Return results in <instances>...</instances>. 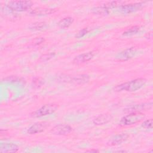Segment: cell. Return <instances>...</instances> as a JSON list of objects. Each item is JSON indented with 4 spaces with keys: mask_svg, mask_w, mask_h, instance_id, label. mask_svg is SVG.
<instances>
[{
    "mask_svg": "<svg viewBox=\"0 0 153 153\" xmlns=\"http://www.w3.org/2000/svg\"><path fill=\"white\" fill-rule=\"evenodd\" d=\"M146 80L143 78H137L120 85L114 87L115 91H135L143 87L146 84Z\"/></svg>",
    "mask_w": 153,
    "mask_h": 153,
    "instance_id": "6da1fadb",
    "label": "cell"
},
{
    "mask_svg": "<svg viewBox=\"0 0 153 153\" xmlns=\"http://www.w3.org/2000/svg\"><path fill=\"white\" fill-rule=\"evenodd\" d=\"M145 117V114L142 112H131L123 117L121 119L119 124L121 126H131L142 121Z\"/></svg>",
    "mask_w": 153,
    "mask_h": 153,
    "instance_id": "7a4b0ae2",
    "label": "cell"
},
{
    "mask_svg": "<svg viewBox=\"0 0 153 153\" xmlns=\"http://www.w3.org/2000/svg\"><path fill=\"white\" fill-rule=\"evenodd\" d=\"M32 5L30 1H12L7 4V7L14 11H25L30 9Z\"/></svg>",
    "mask_w": 153,
    "mask_h": 153,
    "instance_id": "3957f363",
    "label": "cell"
},
{
    "mask_svg": "<svg viewBox=\"0 0 153 153\" xmlns=\"http://www.w3.org/2000/svg\"><path fill=\"white\" fill-rule=\"evenodd\" d=\"M57 109V105L54 103L47 104L41 106L39 109L31 114L33 117H41L54 112Z\"/></svg>",
    "mask_w": 153,
    "mask_h": 153,
    "instance_id": "277c9868",
    "label": "cell"
},
{
    "mask_svg": "<svg viewBox=\"0 0 153 153\" xmlns=\"http://www.w3.org/2000/svg\"><path fill=\"white\" fill-rule=\"evenodd\" d=\"M137 52V49L135 47H130L118 53L115 59L119 61H126L134 57Z\"/></svg>",
    "mask_w": 153,
    "mask_h": 153,
    "instance_id": "5b68a950",
    "label": "cell"
},
{
    "mask_svg": "<svg viewBox=\"0 0 153 153\" xmlns=\"http://www.w3.org/2000/svg\"><path fill=\"white\" fill-rule=\"evenodd\" d=\"M72 130V127L65 124H59L52 128L50 132L56 135H67Z\"/></svg>",
    "mask_w": 153,
    "mask_h": 153,
    "instance_id": "8992f818",
    "label": "cell"
},
{
    "mask_svg": "<svg viewBox=\"0 0 153 153\" xmlns=\"http://www.w3.org/2000/svg\"><path fill=\"white\" fill-rule=\"evenodd\" d=\"M142 7V3H134L122 5L118 7L119 11L123 14H129L139 10Z\"/></svg>",
    "mask_w": 153,
    "mask_h": 153,
    "instance_id": "52a82bcc",
    "label": "cell"
},
{
    "mask_svg": "<svg viewBox=\"0 0 153 153\" xmlns=\"http://www.w3.org/2000/svg\"><path fill=\"white\" fill-rule=\"evenodd\" d=\"M152 107V102H148L141 104L132 105L125 110L127 112H141L143 111H147L151 109Z\"/></svg>",
    "mask_w": 153,
    "mask_h": 153,
    "instance_id": "ba28073f",
    "label": "cell"
},
{
    "mask_svg": "<svg viewBox=\"0 0 153 153\" xmlns=\"http://www.w3.org/2000/svg\"><path fill=\"white\" fill-rule=\"evenodd\" d=\"M49 124L47 122H38L32 125L27 130V133L30 134H36L41 133L44 131L47 127H48Z\"/></svg>",
    "mask_w": 153,
    "mask_h": 153,
    "instance_id": "9c48e42d",
    "label": "cell"
},
{
    "mask_svg": "<svg viewBox=\"0 0 153 153\" xmlns=\"http://www.w3.org/2000/svg\"><path fill=\"white\" fill-rule=\"evenodd\" d=\"M18 150V146L13 143H1L0 145V152L1 153H14Z\"/></svg>",
    "mask_w": 153,
    "mask_h": 153,
    "instance_id": "30bf717a",
    "label": "cell"
},
{
    "mask_svg": "<svg viewBox=\"0 0 153 153\" xmlns=\"http://www.w3.org/2000/svg\"><path fill=\"white\" fill-rule=\"evenodd\" d=\"M94 56V53L93 51H90L88 53H84L76 56L73 60L74 63L79 64L87 62L91 60Z\"/></svg>",
    "mask_w": 153,
    "mask_h": 153,
    "instance_id": "8fae6325",
    "label": "cell"
},
{
    "mask_svg": "<svg viewBox=\"0 0 153 153\" xmlns=\"http://www.w3.org/2000/svg\"><path fill=\"white\" fill-rule=\"evenodd\" d=\"M90 79V77L86 74H80L74 76H71L70 81L71 82L74 83L75 84H83L87 83Z\"/></svg>",
    "mask_w": 153,
    "mask_h": 153,
    "instance_id": "7c38bea8",
    "label": "cell"
},
{
    "mask_svg": "<svg viewBox=\"0 0 153 153\" xmlns=\"http://www.w3.org/2000/svg\"><path fill=\"white\" fill-rule=\"evenodd\" d=\"M128 137V135L126 133L118 134L112 137L111 139L109 141L108 143L111 145H118L126 141Z\"/></svg>",
    "mask_w": 153,
    "mask_h": 153,
    "instance_id": "4fadbf2b",
    "label": "cell"
},
{
    "mask_svg": "<svg viewBox=\"0 0 153 153\" xmlns=\"http://www.w3.org/2000/svg\"><path fill=\"white\" fill-rule=\"evenodd\" d=\"M112 118L110 114H102L93 120V123L95 125H103L109 122Z\"/></svg>",
    "mask_w": 153,
    "mask_h": 153,
    "instance_id": "5bb4252c",
    "label": "cell"
},
{
    "mask_svg": "<svg viewBox=\"0 0 153 153\" xmlns=\"http://www.w3.org/2000/svg\"><path fill=\"white\" fill-rule=\"evenodd\" d=\"M56 10L54 8H38L33 10L30 13L34 15L37 16H44V15H48L51 13H54Z\"/></svg>",
    "mask_w": 153,
    "mask_h": 153,
    "instance_id": "9a60e30c",
    "label": "cell"
},
{
    "mask_svg": "<svg viewBox=\"0 0 153 153\" xmlns=\"http://www.w3.org/2000/svg\"><path fill=\"white\" fill-rule=\"evenodd\" d=\"M74 19L71 17H66L61 19L57 23L59 27L62 29L69 27L74 22Z\"/></svg>",
    "mask_w": 153,
    "mask_h": 153,
    "instance_id": "2e32d148",
    "label": "cell"
},
{
    "mask_svg": "<svg viewBox=\"0 0 153 153\" xmlns=\"http://www.w3.org/2000/svg\"><path fill=\"white\" fill-rule=\"evenodd\" d=\"M92 12L94 14L99 15H107L109 14V9L105 6H99L94 7L92 9Z\"/></svg>",
    "mask_w": 153,
    "mask_h": 153,
    "instance_id": "e0dca14e",
    "label": "cell"
},
{
    "mask_svg": "<svg viewBox=\"0 0 153 153\" xmlns=\"http://www.w3.org/2000/svg\"><path fill=\"white\" fill-rule=\"evenodd\" d=\"M29 27L32 30H41L45 29L47 27V25L45 22H37L31 25Z\"/></svg>",
    "mask_w": 153,
    "mask_h": 153,
    "instance_id": "ac0fdd59",
    "label": "cell"
},
{
    "mask_svg": "<svg viewBox=\"0 0 153 153\" xmlns=\"http://www.w3.org/2000/svg\"><path fill=\"white\" fill-rule=\"evenodd\" d=\"M140 30V27L138 26H133L130 28H129L128 29L126 30V31H124L123 32V35L124 36H130V35H133L134 34H136V33H137Z\"/></svg>",
    "mask_w": 153,
    "mask_h": 153,
    "instance_id": "d6986e66",
    "label": "cell"
},
{
    "mask_svg": "<svg viewBox=\"0 0 153 153\" xmlns=\"http://www.w3.org/2000/svg\"><path fill=\"white\" fill-rule=\"evenodd\" d=\"M142 127L146 129H152V119H149L143 121L142 124Z\"/></svg>",
    "mask_w": 153,
    "mask_h": 153,
    "instance_id": "ffe728a7",
    "label": "cell"
},
{
    "mask_svg": "<svg viewBox=\"0 0 153 153\" xmlns=\"http://www.w3.org/2000/svg\"><path fill=\"white\" fill-rule=\"evenodd\" d=\"M88 32V30L87 28H83L81 30H80L76 35V38H80L85 36Z\"/></svg>",
    "mask_w": 153,
    "mask_h": 153,
    "instance_id": "44dd1931",
    "label": "cell"
},
{
    "mask_svg": "<svg viewBox=\"0 0 153 153\" xmlns=\"http://www.w3.org/2000/svg\"><path fill=\"white\" fill-rule=\"evenodd\" d=\"M119 4H120V2H119V1H111L110 2H108V4L105 5L104 6L106 7L107 8L109 9L111 8L117 7L118 5H119Z\"/></svg>",
    "mask_w": 153,
    "mask_h": 153,
    "instance_id": "7402d4cb",
    "label": "cell"
},
{
    "mask_svg": "<svg viewBox=\"0 0 153 153\" xmlns=\"http://www.w3.org/2000/svg\"><path fill=\"white\" fill-rule=\"evenodd\" d=\"M55 55L54 53H49V54H45V55H43L41 57V59L43 60H47L50 59H51V57H53Z\"/></svg>",
    "mask_w": 153,
    "mask_h": 153,
    "instance_id": "603a6c76",
    "label": "cell"
},
{
    "mask_svg": "<svg viewBox=\"0 0 153 153\" xmlns=\"http://www.w3.org/2000/svg\"><path fill=\"white\" fill-rule=\"evenodd\" d=\"M86 152H99V151L97 149H90V150H87Z\"/></svg>",
    "mask_w": 153,
    "mask_h": 153,
    "instance_id": "cb8c5ba5",
    "label": "cell"
}]
</instances>
